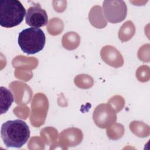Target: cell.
I'll return each instance as SVG.
<instances>
[{"label":"cell","mask_w":150,"mask_h":150,"mask_svg":"<svg viewBox=\"0 0 150 150\" xmlns=\"http://www.w3.org/2000/svg\"><path fill=\"white\" fill-rule=\"evenodd\" d=\"M30 133L29 126L21 120L7 121L1 129V138L8 148H21L28 141Z\"/></svg>","instance_id":"obj_1"},{"label":"cell","mask_w":150,"mask_h":150,"mask_svg":"<svg viewBox=\"0 0 150 150\" xmlns=\"http://www.w3.org/2000/svg\"><path fill=\"white\" fill-rule=\"evenodd\" d=\"M26 15V10L18 0H2L0 2V25L11 28L19 25Z\"/></svg>","instance_id":"obj_2"},{"label":"cell","mask_w":150,"mask_h":150,"mask_svg":"<svg viewBox=\"0 0 150 150\" xmlns=\"http://www.w3.org/2000/svg\"><path fill=\"white\" fill-rule=\"evenodd\" d=\"M18 43L22 52L28 54H33L43 49L46 36L41 29L30 27L19 33Z\"/></svg>","instance_id":"obj_3"},{"label":"cell","mask_w":150,"mask_h":150,"mask_svg":"<svg viewBox=\"0 0 150 150\" xmlns=\"http://www.w3.org/2000/svg\"><path fill=\"white\" fill-rule=\"evenodd\" d=\"M103 9L105 19L112 23L122 21L127 13L125 3L120 0H105L103 2Z\"/></svg>","instance_id":"obj_4"},{"label":"cell","mask_w":150,"mask_h":150,"mask_svg":"<svg viewBox=\"0 0 150 150\" xmlns=\"http://www.w3.org/2000/svg\"><path fill=\"white\" fill-rule=\"evenodd\" d=\"M26 23L32 28H39L48 23V16L39 4H35L29 7L26 13Z\"/></svg>","instance_id":"obj_5"},{"label":"cell","mask_w":150,"mask_h":150,"mask_svg":"<svg viewBox=\"0 0 150 150\" xmlns=\"http://www.w3.org/2000/svg\"><path fill=\"white\" fill-rule=\"evenodd\" d=\"M93 120L99 127L106 128L115 121L116 115L111 107L108 104H102L98 105L94 111Z\"/></svg>","instance_id":"obj_6"},{"label":"cell","mask_w":150,"mask_h":150,"mask_svg":"<svg viewBox=\"0 0 150 150\" xmlns=\"http://www.w3.org/2000/svg\"><path fill=\"white\" fill-rule=\"evenodd\" d=\"M1 114L6 112L13 102V97L9 90L1 86Z\"/></svg>","instance_id":"obj_7"}]
</instances>
